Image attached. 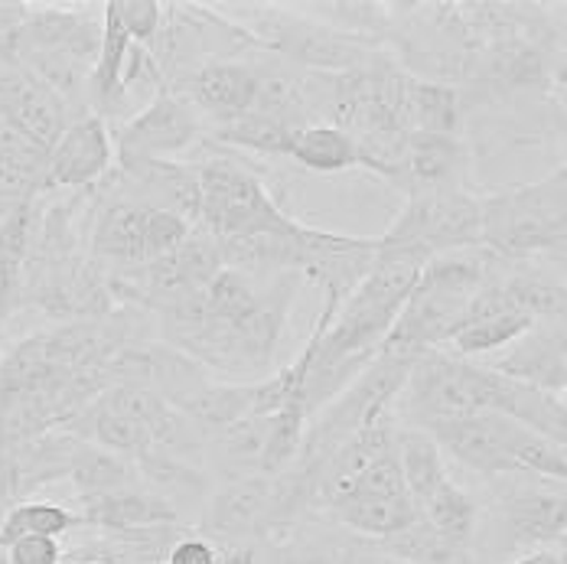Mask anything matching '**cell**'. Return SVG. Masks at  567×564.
Listing matches in <instances>:
<instances>
[{
    "instance_id": "1",
    "label": "cell",
    "mask_w": 567,
    "mask_h": 564,
    "mask_svg": "<svg viewBox=\"0 0 567 564\" xmlns=\"http://www.w3.org/2000/svg\"><path fill=\"white\" fill-rule=\"evenodd\" d=\"M525 396V386L499 376L496 369L473 366L466 359H456L447 352H424L411 379L404 386V404L408 414L421 421L434 418H460V414H480V411H499V414H518V404Z\"/></svg>"
},
{
    "instance_id": "2",
    "label": "cell",
    "mask_w": 567,
    "mask_h": 564,
    "mask_svg": "<svg viewBox=\"0 0 567 564\" xmlns=\"http://www.w3.org/2000/svg\"><path fill=\"white\" fill-rule=\"evenodd\" d=\"M65 431L121 460H141L176 441L179 411L147 386H112Z\"/></svg>"
},
{
    "instance_id": "3",
    "label": "cell",
    "mask_w": 567,
    "mask_h": 564,
    "mask_svg": "<svg viewBox=\"0 0 567 564\" xmlns=\"http://www.w3.org/2000/svg\"><path fill=\"white\" fill-rule=\"evenodd\" d=\"M483 203V248L503 262H522L535 252H558L567 242V173L545 183L518 186Z\"/></svg>"
},
{
    "instance_id": "4",
    "label": "cell",
    "mask_w": 567,
    "mask_h": 564,
    "mask_svg": "<svg viewBox=\"0 0 567 564\" xmlns=\"http://www.w3.org/2000/svg\"><path fill=\"white\" fill-rule=\"evenodd\" d=\"M199 180V223L216 242L238 238H265V235H290L300 226L284 213L275 193L235 161H206L196 164Z\"/></svg>"
},
{
    "instance_id": "5",
    "label": "cell",
    "mask_w": 567,
    "mask_h": 564,
    "mask_svg": "<svg viewBox=\"0 0 567 564\" xmlns=\"http://www.w3.org/2000/svg\"><path fill=\"white\" fill-rule=\"evenodd\" d=\"M385 248H408L424 258L483 248V203L466 189L408 196L392 228L379 238Z\"/></svg>"
},
{
    "instance_id": "6",
    "label": "cell",
    "mask_w": 567,
    "mask_h": 564,
    "mask_svg": "<svg viewBox=\"0 0 567 564\" xmlns=\"http://www.w3.org/2000/svg\"><path fill=\"white\" fill-rule=\"evenodd\" d=\"M189 235L193 226L167 209L121 199L99 213L92 228V255L117 265V271L144 268L167 258Z\"/></svg>"
},
{
    "instance_id": "7",
    "label": "cell",
    "mask_w": 567,
    "mask_h": 564,
    "mask_svg": "<svg viewBox=\"0 0 567 564\" xmlns=\"http://www.w3.org/2000/svg\"><path fill=\"white\" fill-rule=\"evenodd\" d=\"M379 258V238L300 226L293 238V275L323 294V307L340 310L342 300L365 281Z\"/></svg>"
},
{
    "instance_id": "8",
    "label": "cell",
    "mask_w": 567,
    "mask_h": 564,
    "mask_svg": "<svg viewBox=\"0 0 567 564\" xmlns=\"http://www.w3.org/2000/svg\"><path fill=\"white\" fill-rule=\"evenodd\" d=\"M206 137L199 114L193 112L167 85L154 92V99L127 117L114 134V154L121 167L173 161Z\"/></svg>"
},
{
    "instance_id": "9",
    "label": "cell",
    "mask_w": 567,
    "mask_h": 564,
    "mask_svg": "<svg viewBox=\"0 0 567 564\" xmlns=\"http://www.w3.org/2000/svg\"><path fill=\"white\" fill-rule=\"evenodd\" d=\"M515 418L499 411L460 414V418H434L421 421L417 428L434 438L441 453H451L456 463L483 473V476H509L518 473L512 460V434Z\"/></svg>"
},
{
    "instance_id": "10",
    "label": "cell",
    "mask_w": 567,
    "mask_h": 564,
    "mask_svg": "<svg viewBox=\"0 0 567 564\" xmlns=\"http://www.w3.org/2000/svg\"><path fill=\"white\" fill-rule=\"evenodd\" d=\"M114 161V137L102 114H85L65 124L62 137L47 154L43 189H82L99 183Z\"/></svg>"
},
{
    "instance_id": "11",
    "label": "cell",
    "mask_w": 567,
    "mask_h": 564,
    "mask_svg": "<svg viewBox=\"0 0 567 564\" xmlns=\"http://www.w3.org/2000/svg\"><path fill=\"white\" fill-rule=\"evenodd\" d=\"M171 92L219 127L251 112L258 95V72L241 62H203L183 72Z\"/></svg>"
},
{
    "instance_id": "12",
    "label": "cell",
    "mask_w": 567,
    "mask_h": 564,
    "mask_svg": "<svg viewBox=\"0 0 567 564\" xmlns=\"http://www.w3.org/2000/svg\"><path fill=\"white\" fill-rule=\"evenodd\" d=\"M463 173H466V151L456 137L411 131L392 183L401 186L408 196H421L441 189H463Z\"/></svg>"
},
{
    "instance_id": "13",
    "label": "cell",
    "mask_w": 567,
    "mask_h": 564,
    "mask_svg": "<svg viewBox=\"0 0 567 564\" xmlns=\"http://www.w3.org/2000/svg\"><path fill=\"white\" fill-rule=\"evenodd\" d=\"M551 327H532V334L518 339L503 359H496L489 369L499 376L515 379L522 386L542 389V392H561L567 389V317L548 320Z\"/></svg>"
},
{
    "instance_id": "14",
    "label": "cell",
    "mask_w": 567,
    "mask_h": 564,
    "mask_svg": "<svg viewBox=\"0 0 567 564\" xmlns=\"http://www.w3.org/2000/svg\"><path fill=\"white\" fill-rule=\"evenodd\" d=\"M503 529L512 548L542 552L567 539V486H525L503 500Z\"/></svg>"
},
{
    "instance_id": "15",
    "label": "cell",
    "mask_w": 567,
    "mask_h": 564,
    "mask_svg": "<svg viewBox=\"0 0 567 564\" xmlns=\"http://www.w3.org/2000/svg\"><path fill=\"white\" fill-rule=\"evenodd\" d=\"M82 512L79 522L99 525L105 532H144V529H164L179 519V512L157 493L141 490L137 483H127L112 493L85 496L79 500Z\"/></svg>"
},
{
    "instance_id": "16",
    "label": "cell",
    "mask_w": 567,
    "mask_h": 564,
    "mask_svg": "<svg viewBox=\"0 0 567 564\" xmlns=\"http://www.w3.org/2000/svg\"><path fill=\"white\" fill-rule=\"evenodd\" d=\"M37 206L17 203L0 219V320L17 314L23 304V278L30 262V242H33Z\"/></svg>"
},
{
    "instance_id": "17",
    "label": "cell",
    "mask_w": 567,
    "mask_h": 564,
    "mask_svg": "<svg viewBox=\"0 0 567 564\" xmlns=\"http://www.w3.org/2000/svg\"><path fill=\"white\" fill-rule=\"evenodd\" d=\"M398 460H401L408 496L421 512V506L451 480L447 466H444V453L427 431L404 428V431H398Z\"/></svg>"
},
{
    "instance_id": "18",
    "label": "cell",
    "mask_w": 567,
    "mask_h": 564,
    "mask_svg": "<svg viewBox=\"0 0 567 564\" xmlns=\"http://www.w3.org/2000/svg\"><path fill=\"white\" fill-rule=\"evenodd\" d=\"M287 157L300 167L313 170V173H342V170L362 167L355 141L346 131L333 127V124H323V121L300 127L290 141Z\"/></svg>"
},
{
    "instance_id": "19",
    "label": "cell",
    "mask_w": 567,
    "mask_h": 564,
    "mask_svg": "<svg viewBox=\"0 0 567 564\" xmlns=\"http://www.w3.org/2000/svg\"><path fill=\"white\" fill-rule=\"evenodd\" d=\"M404 121H408V131L456 137V127H460V95H456V89L441 85V82H424V79L411 75L408 99H404Z\"/></svg>"
},
{
    "instance_id": "20",
    "label": "cell",
    "mask_w": 567,
    "mask_h": 564,
    "mask_svg": "<svg viewBox=\"0 0 567 564\" xmlns=\"http://www.w3.org/2000/svg\"><path fill=\"white\" fill-rule=\"evenodd\" d=\"M346 529L369 535V539H392L398 532L411 529L421 512L411 503V496H395V500H352L330 509Z\"/></svg>"
},
{
    "instance_id": "21",
    "label": "cell",
    "mask_w": 567,
    "mask_h": 564,
    "mask_svg": "<svg viewBox=\"0 0 567 564\" xmlns=\"http://www.w3.org/2000/svg\"><path fill=\"white\" fill-rule=\"evenodd\" d=\"M421 519L441 535L444 545H451L454 552L466 555L473 532H476V503L456 486L454 480H447L424 506Z\"/></svg>"
},
{
    "instance_id": "22",
    "label": "cell",
    "mask_w": 567,
    "mask_h": 564,
    "mask_svg": "<svg viewBox=\"0 0 567 564\" xmlns=\"http://www.w3.org/2000/svg\"><path fill=\"white\" fill-rule=\"evenodd\" d=\"M213 141L238 147L248 154H261V157H287L290 154V141H293V127H287L281 121L268 117V114L248 112L228 124H219L213 131H206Z\"/></svg>"
},
{
    "instance_id": "23",
    "label": "cell",
    "mask_w": 567,
    "mask_h": 564,
    "mask_svg": "<svg viewBox=\"0 0 567 564\" xmlns=\"http://www.w3.org/2000/svg\"><path fill=\"white\" fill-rule=\"evenodd\" d=\"M532 327H535V320L525 314H496V317H483V320L460 327L451 346L460 356H486V352H499V349L515 346L525 334H532Z\"/></svg>"
},
{
    "instance_id": "24",
    "label": "cell",
    "mask_w": 567,
    "mask_h": 564,
    "mask_svg": "<svg viewBox=\"0 0 567 564\" xmlns=\"http://www.w3.org/2000/svg\"><path fill=\"white\" fill-rule=\"evenodd\" d=\"M75 525H79V515L56 506V503H17L0 519V548L13 545L17 539H27V535L59 539L62 532H69Z\"/></svg>"
},
{
    "instance_id": "25",
    "label": "cell",
    "mask_w": 567,
    "mask_h": 564,
    "mask_svg": "<svg viewBox=\"0 0 567 564\" xmlns=\"http://www.w3.org/2000/svg\"><path fill=\"white\" fill-rule=\"evenodd\" d=\"M112 7L134 43H141L147 50L157 47V40L164 33V20H167L164 3H157V0H112Z\"/></svg>"
},
{
    "instance_id": "26",
    "label": "cell",
    "mask_w": 567,
    "mask_h": 564,
    "mask_svg": "<svg viewBox=\"0 0 567 564\" xmlns=\"http://www.w3.org/2000/svg\"><path fill=\"white\" fill-rule=\"evenodd\" d=\"M3 552H7L3 564H62V558H65L59 539H47V535L17 539V542L7 545Z\"/></svg>"
},
{
    "instance_id": "27",
    "label": "cell",
    "mask_w": 567,
    "mask_h": 564,
    "mask_svg": "<svg viewBox=\"0 0 567 564\" xmlns=\"http://www.w3.org/2000/svg\"><path fill=\"white\" fill-rule=\"evenodd\" d=\"M167 564H216V545L209 539H179L173 542Z\"/></svg>"
},
{
    "instance_id": "28",
    "label": "cell",
    "mask_w": 567,
    "mask_h": 564,
    "mask_svg": "<svg viewBox=\"0 0 567 564\" xmlns=\"http://www.w3.org/2000/svg\"><path fill=\"white\" fill-rule=\"evenodd\" d=\"M512 564H565V558H561L558 552L542 548V552H528V555H522L518 562H512Z\"/></svg>"
},
{
    "instance_id": "29",
    "label": "cell",
    "mask_w": 567,
    "mask_h": 564,
    "mask_svg": "<svg viewBox=\"0 0 567 564\" xmlns=\"http://www.w3.org/2000/svg\"><path fill=\"white\" fill-rule=\"evenodd\" d=\"M558 401H561V411L567 414V389H561V392H558Z\"/></svg>"
},
{
    "instance_id": "30",
    "label": "cell",
    "mask_w": 567,
    "mask_h": 564,
    "mask_svg": "<svg viewBox=\"0 0 567 564\" xmlns=\"http://www.w3.org/2000/svg\"><path fill=\"white\" fill-rule=\"evenodd\" d=\"M0 349H3V320H0ZM3 356V352H0Z\"/></svg>"
},
{
    "instance_id": "31",
    "label": "cell",
    "mask_w": 567,
    "mask_h": 564,
    "mask_svg": "<svg viewBox=\"0 0 567 564\" xmlns=\"http://www.w3.org/2000/svg\"><path fill=\"white\" fill-rule=\"evenodd\" d=\"M69 564H102V562H69Z\"/></svg>"
},
{
    "instance_id": "32",
    "label": "cell",
    "mask_w": 567,
    "mask_h": 564,
    "mask_svg": "<svg viewBox=\"0 0 567 564\" xmlns=\"http://www.w3.org/2000/svg\"><path fill=\"white\" fill-rule=\"evenodd\" d=\"M565 228H567V216H565Z\"/></svg>"
},
{
    "instance_id": "33",
    "label": "cell",
    "mask_w": 567,
    "mask_h": 564,
    "mask_svg": "<svg viewBox=\"0 0 567 564\" xmlns=\"http://www.w3.org/2000/svg\"><path fill=\"white\" fill-rule=\"evenodd\" d=\"M561 170H565V173H567V164H565V167H561Z\"/></svg>"
}]
</instances>
